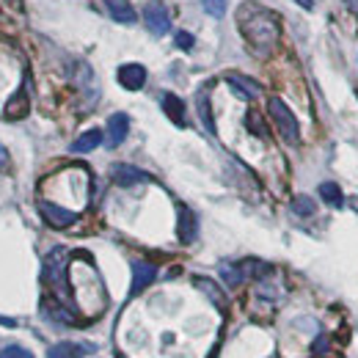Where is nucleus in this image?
Here are the masks:
<instances>
[{"mask_svg": "<svg viewBox=\"0 0 358 358\" xmlns=\"http://www.w3.org/2000/svg\"><path fill=\"white\" fill-rule=\"evenodd\" d=\"M237 25H240V34L248 42V47L259 55H268L278 45L281 22L270 8L259 6V3H251V0L243 3L237 11Z\"/></svg>", "mask_w": 358, "mask_h": 358, "instance_id": "obj_1", "label": "nucleus"}, {"mask_svg": "<svg viewBox=\"0 0 358 358\" xmlns=\"http://www.w3.org/2000/svg\"><path fill=\"white\" fill-rule=\"evenodd\" d=\"M69 284L75 289V298H78V309L94 317L105 309V289L99 284V275L96 270L91 268V262H80V265H72L69 268Z\"/></svg>", "mask_w": 358, "mask_h": 358, "instance_id": "obj_2", "label": "nucleus"}, {"mask_svg": "<svg viewBox=\"0 0 358 358\" xmlns=\"http://www.w3.org/2000/svg\"><path fill=\"white\" fill-rule=\"evenodd\" d=\"M268 113H270V119H273V124H275V130H278V135H281L287 143H301V127H298V119H295V113L287 108V102H284V99L270 96Z\"/></svg>", "mask_w": 358, "mask_h": 358, "instance_id": "obj_3", "label": "nucleus"}, {"mask_svg": "<svg viewBox=\"0 0 358 358\" xmlns=\"http://www.w3.org/2000/svg\"><path fill=\"white\" fill-rule=\"evenodd\" d=\"M39 213H42V218H45L52 229H69V226L78 221V213H75V210L61 207V204H55V201H50V199H39Z\"/></svg>", "mask_w": 358, "mask_h": 358, "instance_id": "obj_4", "label": "nucleus"}, {"mask_svg": "<svg viewBox=\"0 0 358 358\" xmlns=\"http://www.w3.org/2000/svg\"><path fill=\"white\" fill-rule=\"evenodd\" d=\"M259 273H270V268L268 265H259V262H240V265L224 262V265H221V278H224L229 287H237V284H243L248 275H259Z\"/></svg>", "mask_w": 358, "mask_h": 358, "instance_id": "obj_5", "label": "nucleus"}, {"mask_svg": "<svg viewBox=\"0 0 358 358\" xmlns=\"http://www.w3.org/2000/svg\"><path fill=\"white\" fill-rule=\"evenodd\" d=\"M143 20H146V28L155 34V36H163L171 31V17H169V8L160 3V0H152L146 8H143Z\"/></svg>", "mask_w": 358, "mask_h": 358, "instance_id": "obj_6", "label": "nucleus"}, {"mask_svg": "<svg viewBox=\"0 0 358 358\" xmlns=\"http://www.w3.org/2000/svg\"><path fill=\"white\" fill-rule=\"evenodd\" d=\"M157 278V268L152 262H143V259H135L133 262V287H130V295H141L152 281Z\"/></svg>", "mask_w": 358, "mask_h": 358, "instance_id": "obj_7", "label": "nucleus"}, {"mask_svg": "<svg viewBox=\"0 0 358 358\" xmlns=\"http://www.w3.org/2000/svg\"><path fill=\"white\" fill-rule=\"evenodd\" d=\"M130 133V116L127 113H113L108 119V146L116 149L124 143V138Z\"/></svg>", "mask_w": 358, "mask_h": 358, "instance_id": "obj_8", "label": "nucleus"}, {"mask_svg": "<svg viewBox=\"0 0 358 358\" xmlns=\"http://www.w3.org/2000/svg\"><path fill=\"white\" fill-rule=\"evenodd\" d=\"M113 182L119 187H133V185H141V182H149V174L130 166V163H119V166H113Z\"/></svg>", "mask_w": 358, "mask_h": 358, "instance_id": "obj_9", "label": "nucleus"}, {"mask_svg": "<svg viewBox=\"0 0 358 358\" xmlns=\"http://www.w3.org/2000/svg\"><path fill=\"white\" fill-rule=\"evenodd\" d=\"M119 83L127 91H138L146 86V69L141 64H124L119 69Z\"/></svg>", "mask_w": 358, "mask_h": 358, "instance_id": "obj_10", "label": "nucleus"}, {"mask_svg": "<svg viewBox=\"0 0 358 358\" xmlns=\"http://www.w3.org/2000/svg\"><path fill=\"white\" fill-rule=\"evenodd\" d=\"M28 110H31V99H28V78H25V83L6 105V119H22Z\"/></svg>", "mask_w": 358, "mask_h": 358, "instance_id": "obj_11", "label": "nucleus"}, {"mask_svg": "<svg viewBox=\"0 0 358 358\" xmlns=\"http://www.w3.org/2000/svg\"><path fill=\"white\" fill-rule=\"evenodd\" d=\"M105 8H108V14H110L116 22H122V25H133L135 20H138V14H135L130 0H105Z\"/></svg>", "mask_w": 358, "mask_h": 358, "instance_id": "obj_12", "label": "nucleus"}, {"mask_svg": "<svg viewBox=\"0 0 358 358\" xmlns=\"http://www.w3.org/2000/svg\"><path fill=\"white\" fill-rule=\"evenodd\" d=\"M226 80H229V86L237 91V96H243V99H257L262 89H259V83H254V80H248L245 75H237V72H231V75H226Z\"/></svg>", "mask_w": 358, "mask_h": 358, "instance_id": "obj_13", "label": "nucleus"}, {"mask_svg": "<svg viewBox=\"0 0 358 358\" xmlns=\"http://www.w3.org/2000/svg\"><path fill=\"white\" fill-rule=\"evenodd\" d=\"M196 234H199L196 215H193L187 207H179V240H182V243H193Z\"/></svg>", "mask_w": 358, "mask_h": 358, "instance_id": "obj_14", "label": "nucleus"}, {"mask_svg": "<svg viewBox=\"0 0 358 358\" xmlns=\"http://www.w3.org/2000/svg\"><path fill=\"white\" fill-rule=\"evenodd\" d=\"M163 110L177 127H185V102L177 94H163Z\"/></svg>", "mask_w": 358, "mask_h": 358, "instance_id": "obj_15", "label": "nucleus"}, {"mask_svg": "<svg viewBox=\"0 0 358 358\" xmlns=\"http://www.w3.org/2000/svg\"><path fill=\"white\" fill-rule=\"evenodd\" d=\"M99 143H102V133H99V130H89V133H83L75 143H72V152L86 155V152H94Z\"/></svg>", "mask_w": 358, "mask_h": 358, "instance_id": "obj_16", "label": "nucleus"}, {"mask_svg": "<svg viewBox=\"0 0 358 358\" xmlns=\"http://www.w3.org/2000/svg\"><path fill=\"white\" fill-rule=\"evenodd\" d=\"M320 196H322V201L331 204V207H342V204H345V196H342V190H339L336 182H322V185H320Z\"/></svg>", "mask_w": 358, "mask_h": 358, "instance_id": "obj_17", "label": "nucleus"}, {"mask_svg": "<svg viewBox=\"0 0 358 358\" xmlns=\"http://www.w3.org/2000/svg\"><path fill=\"white\" fill-rule=\"evenodd\" d=\"M47 358H83V348L80 345H72V342H61V345L50 348Z\"/></svg>", "mask_w": 358, "mask_h": 358, "instance_id": "obj_18", "label": "nucleus"}, {"mask_svg": "<svg viewBox=\"0 0 358 358\" xmlns=\"http://www.w3.org/2000/svg\"><path fill=\"white\" fill-rule=\"evenodd\" d=\"M314 201L309 199V196H295L292 199V213L295 215H301V218H309V215H314Z\"/></svg>", "mask_w": 358, "mask_h": 358, "instance_id": "obj_19", "label": "nucleus"}, {"mask_svg": "<svg viewBox=\"0 0 358 358\" xmlns=\"http://www.w3.org/2000/svg\"><path fill=\"white\" fill-rule=\"evenodd\" d=\"M199 116L204 122V127L210 133H215V122H213V113H210V102H207V94H199Z\"/></svg>", "mask_w": 358, "mask_h": 358, "instance_id": "obj_20", "label": "nucleus"}, {"mask_svg": "<svg viewBox=\"0 0 358 358\" xmlns=\"http://www.w3.org/2000/svg\"><path fill=\"white\" fill-rule=\"evenodd\" d=\"M196 284H199V287H201V289H204V292H207V295H210V298H213V301H215V303H218V306L224 309V306H226V298H224V292H221V289H218L215 284H210L207 278H196Z\"/></svg>", "mask_w": 358, "mask_h": 358, "instance_id": "obj_21", "label": "nucleus"}, {"mask_svg": "<svg viewBox=\"0 0 358 358\" xmlns=\"http://www.w3.org/2000/svg\"><path fill=\"white\" fill-rule=\"evenodd\" d=\"M201 6H204V11H207L210 17H215V20H221L226 14V0H201Z\"/></svg>", "mask_w": 358, "mask_h": 358, "instance_id": "obj_22", "label": "nucleus"}, {"mask_svg": "<svg viewBox=\"0 0 358 358\" xmlns=\"http://www.w3.org/2000/svg\"><path fill=\"white\" fill-rule=\"evenodd\" d=\"M0 358H34L25 348H17V345H11V348H6V350H0Z\"/></svg>", "mask_w": 358, "mask_h": 358, "instance_id": "obj_23", "label": "nucleus"}, {"mask_svg": "<svg viewBox=\"0 0 358 358\" xmlns=\"http://www.w3.org/2000/svg\"><path fill=\"white\" fill-rule=\"evenodd\" d=\"M196 45V39L190 36V34H185V31H179L177 34V47H182V50H190V47Z\"/></svg>", "mask_w": 358, "mask_h": 358, "instance_id": "obj_24", "label": "nucleus"}, {"mask_svg": "<svg viewBox=\"0 0 358 358\" xmlns=\"http://www.w3.org/2000/svg\"><path fill=\"white\" fill-rule=\"evenodd\" d=\"M328 345H331V339L328 336H320V339H314V353H325L328 350Z\"/></svg>", "mask_w": 358, "mask_h": 358, "instance_id": "obj_25", "label": "nucleus"}, {"mask_svg": "<svg viewBox=\"0 0 358 358\" xmlns=\"http://www.w3.org/2000/svg\"><path fill=\"white\" fill-rule=\"evenodd\" d=\"M8 166V152L3 149V143H0V169H6Z\"/></svg>", "mask_w": 358, "mask_h": 358, "instance_id": "obj_26", "label": "nucleus"}, {"mask_svg": "<svg viewBox=\"0 0 358 358\" xmlns=\"http://www.w3.org/2000/svg\"><path fill=\"white\" fill-rule=\"evenodd\" d=\"M295 3H298V6H303V8H312L314 6V0H295Z\"/></svg>", "mask_w": 358, "mask_h": 358, "instance_id": "obj_27", "label": "nucleus"}]
</instances>
